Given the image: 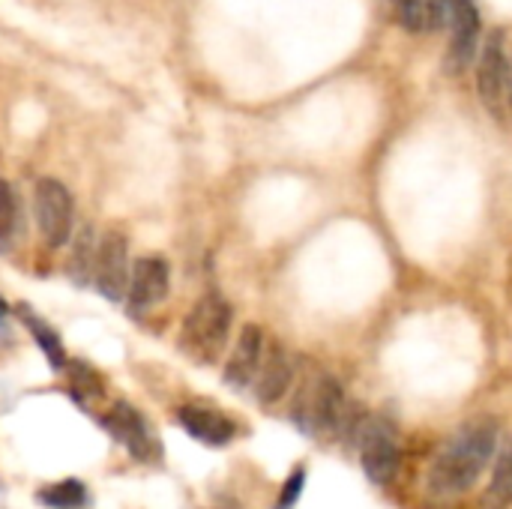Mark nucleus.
Here are the masks:
<instances>
[{
  "mask_svg": "<svg viewBox=\"0 0 512 509\" xmlns=\"http://www.w3.org/2000/svg\"><path fill=\"white\" fill-rule=\"evenodd\" d=\"M495 456H498V423L495 420L465 423L435 456L429 468V492L438 498H456L471 492Z\"/></svg>",
  "mask_w": 512,
  "mask_h": 509,
  "instance_id": "nucleus-1",
  "label": "nucleus"
},
{
  "mask_svg": "<svg viewBox=\"0 0 512 509\" xmlns=\"http://www.w3.org/2000/svg\"><path fill=\"white\" fill-rule=\"evenodd\" d=\"M231 324H234L231 303L216 291L204 294L180 324V339H177L180 351L201 366H213L228 348Z\"/></svg>",
  "mask_w": 512,
  "mask_h": 509,
  "instance_id": "nucleus-2",
  "label": "nucleus"
},
{
  "mask_svg": "<svg viewBox=\"0 0 512 509\" xmlns=\"http://www.w3.org/2000/svg\"><path fill=\"white\" fill-rule=\"evenodd\" d=\"M348 402H345V390L336 378L330 375H318L315 381H309L294 408H291V420L300 432L315 435V438H333L342 429Z\"/></svg>",
  "mask_w": 512,
  "mask_h": 509,
  "instance_id": "nucleus-3",
  "label": "nucleus"
},
{
  "mask_svg": "<svg viewBox=\"0 0 512 509\" xmlns=\"http://www.w3.org/2000/svg\"><path fill=\"white\" fill-rule=\"evenodd\" d=\"M354 444L360 447V465H363V474H366L369 483L390 486L399 477L402 450H399V441H396L390 423L366 417V423H363Z\"/></svg>",
  "mask_w": 512,
  "mask_h": 509,
  "instance_id": "nucleus-4",
  "label": "nucleus"
},
{
  "mask_svg": "<svg viewBox=\"0 0 512 509\" xmlns=\"http://www.w3.org/2000/svg\"><path fill=\"white\" fill-rule=\"evenodd\" d=\"M33 216L42 240L60 249L72 237V195L60 180L42 177L33 189Z\"/></svg>",
  "mask_w": 512,
  "mask_h": 509,
  "instance_id": "nucleus-5",
  "label": "nucleus"
},
{
  "mask_svg": "<svg viewBox=\"0 0 512 509\" xmlns=\"http://www.w3.org/2000/svg\"><path fill=\"white\" fill-rule=\"evenodd\" d=\"M507 75H510V54L504 45V30H492V36L480 48L477 60V90L483 105L504 120V102H507Z\"/></svg>",
  "mask_w": 512,
  "mask_h": 509,
  "instance_id": "nucleus-6",
  "label": "nucleus"
},
{
  "mask_svg": "<svg viewBox=\"0 0 512 509\" xmlns=\"http://www.w3.org/2000/svg\"><path fill=\"white\" fill-rule=\"evenodd\" d=\"M129 273H132V264H129L126 237L120 231H105L99 240V249H96V264H93L96 291L105 300L120 303L129 288Z\"/></svg>",
  "mask_w": 512,
  "mask_h": 509,
  "instance_id": "nucleus-7",
  "label": "nucleus"
},
{
  "mask_svg": "<svg viewBox=\"0 0 512 509\" xmlns=\"http://www.w3.org/2000/svg\"><path fill=\"white\" fill-rule=\"evenodd\" d=\"M102 426L105 432L120 444L126 447V453L138 462H150L156 453H159V441L153 438L147 420L141 411H135L129 402H117L105 417H102Z\"/></svg>",
  "mask_w": 512,
  "mask_h": 509,
  "instance_id": "nucleus-8",
  "label": "nucleus"
},
{
  "mask_svg": "<svg viewBox=\"0 0 512 509\" xmlns=\"http://www.w3.org/2000/svg\"><path fill=\"white\" fill-rule=\"evenodd\" d=\"M450 30H453V42H450V54H447V69L450 72H462L474 57H477V45H480V12L474 0H450V18H447Z\"/></svg>",
  "mask_w": 512,
  "mask_h": 509,
  "instance_id": "nucleus-9",
  "label": "nucleus"
},
{
  "mask_svg": "<svg viewBox=\"0 0 512 509\" xmlns=\"http://www.w3.org/2000/svg\"><path fill=\"white\" fill-rule=\"evenodd\" d=\"M168 291H171V270L162 258H141L132 264L129 288H126V300L132 312H147L159 306L168 297Z\"/></svg>",
  "mask_w": 512,
  "mask_h": 509,
  "instance_id": "nucleus-10",
  "label": "nucleus"
},
{
  "mask_svg": "<svg viewBox=\"0 0 512 509\" xmlns=\"http://www.w3.org/2000/svg\"><path fill=\"white\" fill-rule=\"evenodd\" d=\"M264 330L258 324H246L234 342V351L225 363V372H222V381L231 387V390H246L252 387L255 375H258V366L264 360Z\"/></svg>",
  "mask_w": 512,
  "mask_h": 509,
  "instance_id": "nucleus-11",
  "label": "nucleus"
},
{
  "mask_svg": "<svg viewBox=\"0 0 512 509\" xmlns=\"http://www.w3.org/2000/svg\"><path fill=\"white\" fill-rule=\"evenodd\" d=\"M291 384H294V363H291L288 351L279 342H273L270 348H264V360L252 381L258 405L270 408V405L282 402L288 396Z\"/></svg>",
  "mask_w": 512,
  "mask_h": 509,
  "instance_id": "nucleus-12",
  "label": "nucleus"
},
{
  "mask_svg": "<svg viewBox=\"0 0 512 509\" xmlns=\"http://www.w3.org/2000/svg\"><path fill=\"white\" fill-rule=\"evenodd\" d=\"M177 423L183 426V432L189 438H195L204 447H225L237 435V426L225 414H219L213 408H201V405L180 408L177 411Z\"/></svg>",
  "mask_w": 512,
  "mask_h": 509,
  "instance_id": "nucleus-13",
  "label": "nucleus"
},
{
  "mask_svg": "<svg viewBox=\"0 0 512 509\" xmlns=\"http://www.w3.org/2000/svg\"><path fill=\"white\" fill-rule=\"evenodd\" d=\"M93 264H96V237L93 228L84 225L78 237L72 240V255H69V279L75 285H90L93 282Z\"/></svg>",
  "mask_w": 512,
  "mask_h": 509,
  "instance_id": "nucleus-14",
  "label": "nucleus"
},
{
  "mask_svg": "<svg viewBox=\"0 0 512 509\" xmlns=\"http://www.w3.org/2000/svg\"><path fill=\"white\" fill-rule=\"evenodd\" d=\"M36 504L48 509H84L90 504V492L81 480H60L36 492Z\"/></svg>",
  "mask_w": 512,
  "mask_h": 509,
  "instance_id": "nucleus-15",
  "label": "nucleus"
},
{
  "mask_svg": "<svg viewBox=\"0 0 512 509\" xmlns=\"http://www.w3.org/2000/svg\"><path fill=\"white\" fill-rule=\"evenodd\" d=\"M21 321H24V327L30 330V336L36 339V345H39V351L45 354V360L51 363V369H63V366H66V351H63L60 336H57L42 318H36L30 309H21Z\"/></svg>",
  "mask_w": 512,
  "mask_h": 509,
  "instance_id": "nucleus-16",
  "label": "nucleus"
},
{
  "mask_svg": "<svg viewBox=\"0 0 512 509\" xmlns=\"http://www.w3.org/2000/svg\"><path fill=\"white\" fill-rule=\"evenodd\" d=\"M486 504L492 509L512 507V450L498 453L492 468V483L486 489Z\"/></svg>",
  "mask_w": 512,
  "mask_h": 509,
  "instance_id": "nucleus-17",
  "label": "nucleus"
},
{
  "mask_svg": "<svg viewBox=\"0 0 512 509\" xmlns=\"http://www.w3.org/2000/svg\"><path fill=\"white\" fill-rule=\"evenodd\" d=\"M18 228V198H15V189L0 180V246H6L12 240Z\"/></svg>",
  "mask_w": 512,
  "mask_h": 509,
  "instance_id": "nucleus-18",
  "label": "nucleus"
},
{
  "mask_svg": "<svg viewBox=\"0 0 512 509\" xmlns=\"http://www.w3.org/2000/svg\"><path fill=\"white\" fill-rule=\"evenodd\" d=\"M306 480H309V474H306V465H297L294 471H291V477L282 483V489H279V498H276V507L273 509H294L300 504V498H303V492H306Z\"/></svg>",
  "mask_w": 512,
  "mask_h": 509,
  "instance_id": "nucleus-19",
  "label": "nucleus"
},
{
  "mask_svg": "<svg viewBox=\"0 0 512 509\" xmlns=\"http://www.w3.org/2000/svg\"><path fill=\"white\" fill-rule=\"evenodd\" d=\"M423 6V30H441L450 18V0H420Z\"/></svg>",
  "mask_w": 512,
  "mask_h": 509,
  "instance_id": "nucleus-20",
  "label": "nucleus"
},
{
  "mask_svg": "<svg viewBox=\"0 0 512 509\" xmlns=\"http://www.w3.org/2000/svg\"><path fill=\"white\" fill-rule=\"evenodd\" d=\"M396 15H399L405 30H411V33L423 30V6H420V0H396Z\"/></svg>",
  "mask_w": 512,
  "mask_h": 509,
  "instance_id": "nucleus-21",
  "label": "nucleus"
},
{
  "mask_svg": "<svg viewBox=\"0 0 512 509\" xmlns=\"http://www.w3.org/2000/svg\"><path fill=\"white\" fill-rule=\"evenodd\" d=\"M507 102H510V111H512V57H510V75H507Z\"/></svg>",
  "mask_w": 512,
  "mask_h": 509,
  "instance_id": "nucleus-22",
  "label": "nucleus"
},
{
  "mask_svg": "<svg viewBox=\"0 0 512 509\" xmlns=\"http://www.w3.org/2000/svg\"><path fill=\"white\" fill-rule=\"evenodd\" d=\"M3 318H6V303L0 300V321H3Z\"/></svg>",
  "mask_w": 512,
  "mask_h": 509,
  "instance_id": "nucleus-23",
  "label": "nucleus"
},
{
  "mask_svg": "<svg viewBox=\"0 0 512 509\" xmlns=\"http://www.w3.org/2000/svg\"><path fill=\"white\" fill-rule=\"evenodd\" d=\"M510 303H512V264H510Z\"/></svg>",
  "mask_w": 512,
  "mask_h": 509,
  "instance_id": "nucleus-24",
  "label": "nucleus"
}]
</instances>
